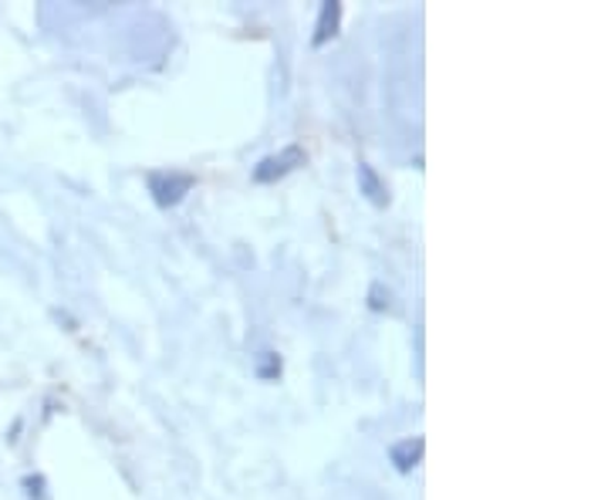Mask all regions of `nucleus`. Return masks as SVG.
Instances as JSON below:
<instances>
[{
    "instance_id": "f257e3e1",
    "label": "nucleus",
    "mask_w": 608,
    "mask_h": 500,
    "mask_svg": "<svg viewBox=\"0 0 608 500\" xmlns=\"http://www.w3.org/2000/svg\"><path fill=\"white\" fill-rule=\"evenodd\" d=\"M301 162H305V152H301L298 146H288V149H281L278 156L260 159V166L254 170V180H257V183H274V180H281L285 173H291L295 166H301Z\"/></svg>"
},
{
    "instance_id": "f03ea898",
    "label": "nucleus",
    "mask_w": 608,
    "mask_h": 500,
    "mask_svg": "<svg viewBox=\"0 0 608 500\" xmlns=\"http://www.w3.org/2000/svg\"><path fill=\"white\" fill-rule=\"evenodd\" d=\"M193 180L190 177H180V173H159V177H149V190L156 193V203L159 206H177L186 193H190Z\"/></svg>"
},
{
    "instance_id": "7ed1b4c3",
    "label": "nucleus",
    "mask_w": 608,
    "mask_h": 500,
    "mask_svg": "<svg viewBox=\"0 0 608 500\" xmlns=\"http://www.w3.org/2000/svg\"><path fill=\"white\" fill-rule=\"evenodd\" d=\"M390 457H393V464L399 470H413L419 464V457H423V439H403V443H396V447L390 450Z\"/></svg>"
},
{
    "instance_id": "20e7f679",
    "label": "nucleus",
    "mask_w": 608,
    "mask_h": 500,
    "mask_svg": "<svg viewBox=\"0 0 608 500\" xmlns=\"http://www.w3.org/2000/svg\"><path fill=\"white\" fill-rule=\"evenodd\" d=\"M359 187H362V193H365L372 203H378V206L385 203V183L375 177V170H372V166H365V162L359 166Z\"/></svg>"
},
{
    "instance_id": "39448f33",
    "label": "nucleus",
    "mask_w": 608,
    "mask_h": 500,
    "mask_svg": "<svg viewBox=\"0 0 608 500\" xmlns=\"http://www.w3.org/2000/svg\"><path fill=\"white\" fill-rule=\"evenodd\" d=\"M339 18H342V8H339V4H324V8H321V18H318V34H314V44H324L328 38H335Z\"/></svg>"
}]
</instances>
